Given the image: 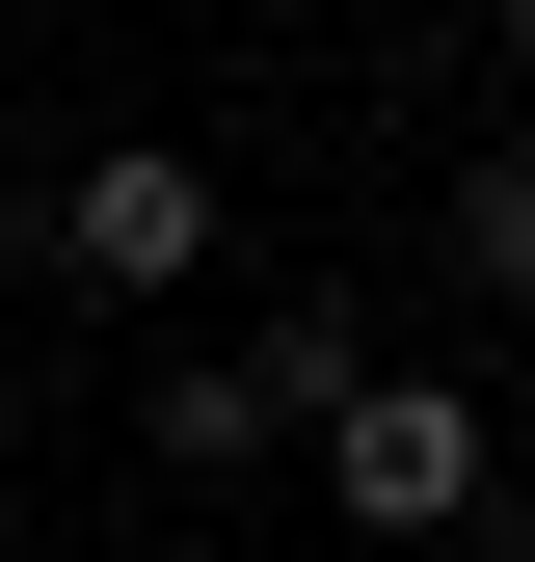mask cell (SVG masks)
<instances>
[{"mask_svg": "<svg viewBox=\"0 0 535 562\" xmlns=\"http://www.w3.org/2000/svg\"><path fill=\"white\" fill-rule=\"evenodd\" d=\"M241 375H268V429L321 456V429H349V375H375V322H349V295H268V322H241Z\"/></svg>", "mask_w": 535, "mask_h": 562, "instance_id": "cell-3", "label": "cell"}, {"mask_svg": "<svg viewBox=\"0 0 535 562\" xmlns=\"http://www.w3.org/2000/svg\"><path fill=\"white\" fill-rule=\"evenodd\" d=\"M0 456H27V322H0Z\"/></svg>", "mask_w": 535, "mask_h": 562, "instance_id": "cell-7", "label": "cell"}, {"mask_svg": "<svg viewBox=\"0 0 535 562\" xmlns=\"http://www.w3.org/2000/svg\"><path fill=\"white\" fill-rule=\"evenodd\" d=\"M455 295L535 322V134H482V161H455Z\"/></svg>", "mask_w": 535, "mask_h": 562, "instance_id": "cell-5", "label": "cell"}, {"mask_svg": "<svg viewBox=\"0 0 535 562\" xmlns=\"http://www.w3.org/2000/svg\"><path fill=\"white\" fill-rule=\"evenodd\" d=\"M482 562H535V482H482Z\"/></svg>", "mask_w": 535, "mask_h": 562, "instance_id": "cell-6", "label": "cell"}, {"mask_svg": "<svg viewBox=\"0 0 535 562\" xmlns=\"http://www.w3.org/2000/svg\"><path fill=\"white\" fill-rule=\"evenodd\" d=\"M401 27H482V0H401Z\"/></svg>", "mask_w": 535, "mask_h": 562, "instance_id": "cell-8", "label": "cell"}, {"mask_svg": "<svg viewBox=\"0 0 535 562\" xmlns=\"http://www.w3.org/2000/svg\"><path fill=\"white\" fill-rule=\"evenodd\" d=\"M161 456H187V482H241V456H295V429H268L241 348H161Z\"/></svg>", "mask_w": 535, "mask_h": 562, "instance_id": "cell-4", "label": "cell"}, {"mask_svg": "<svg viewBox=\"0 0 535 562\" xmlns=\"http://www.w3.org/2000/svg\"><path fill=\"white\" fill-rule=\"evenodd\" d=\"M54 268H81V295H215V161H187V134L54 161Z\"/></svg>", "mask_w": 535, "mask_h": 562, "instance_id": "cell-2", "label": "cell"}, {"mask_svg": "<svg viewBox=\"0 0 535 562\" xmlns=\"http://www.w3.org/2000/svg\"><path fill=\"white\" fill-rule=\"evenodd\" d=\"M482 27H509V54H535V0H482Z\"/></svg>", "mask_w": 535, "mask_h": 562, "instance_id": "cell-9", "label": "cell"}, {"mask_svg": "<svg viewBox=\"0 0 535 562\" xmlns=\"http://www.w3.org/2000/svg\"><path fill=\"white\" fill-rule=\"evenodd\" d=\"M482 402H455V375H349V429H321V509H349V536H482Z\"/></svg>", "mask_w": 535, "mask_h": 562, "instance_id": "cell-1", "label": "cell"}]
</instances>
